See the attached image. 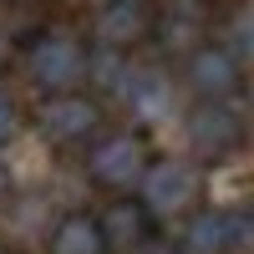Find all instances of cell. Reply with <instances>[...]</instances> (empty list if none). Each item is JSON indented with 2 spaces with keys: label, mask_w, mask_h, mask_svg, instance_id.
I'll return each mask as SVG.
<instances>
[{
  "label": "cell",
  "mask_w": 254,
  "mask_h": 254,
  "mask_svg": "<svg viewBox=\"0 0 254 254\" xmlns=\"http://www.w3.org/2000/svg\"><path fill=\"white\" fill-rule=\"evenodd\" d=\"M117 97H122L137 117H158V112L168 107V76H163L158 66H132Z\"/></svg>",
  "instance_id": "7c38bea8"
},
{
  "label": "cell",
  "mask_w": 254,
  "mask_h": 254,
  "mask_svg": "<svg viewBox=\"0 0 254 254\" xmlns=\"http://www.w3.org/2000/svg\"><path fill=\"white\" fill-rule=\"evenodd\" d=\"M97 229H102V244L107 254H142L147 244L158 239V219L127 193V198H112L107 208L97 214Z\"/></svg>",
  "instance_id": "9c48e42d"
},
{
  "label": "cell",
  "mask_w": 254,
  "mask_h": 254,
  "mask_svg": "<svg viewBox=\"0 0 254 254\" xmlns=\"http://www.w3.org/2000/svg\"><path fill=\"white\" fill-rule=\"evenodd\" d=\"M219 46L239 61V66H254V0H239L224 20V41Z\"/></svg>",
  "instance_id": "4fadbf2b"
},
{
  "label": "cell",
  "mask_w": 254,
  "mask_h": 254,
  "mask_svg": "<svg viewBox=\"0 0 254 254\" xmlns=\"http://www.w3.org/2000/svg\"><path fill=\"white\" fill-rule=\"evenodd\" d=\"M26 76L31 87H41V97L51 92H81L87 87V66H92V41L71 31V26H41L26 41Z\"/></svg>",
  "instance_id": "6da1fadb"
},
{
  "label": "cell",
  "mask_w": 254,
  "mask_h": 254,
  "mask_svg": "<svg viewBox=\"0 0 254 254\" xmlns=\"http://www.w3.org/2000/svg\"><path fill=\"white\" fill-rule=\"evenodd\" d=\"M46 254H107L102 244V229H97V214H61L51 229H46Z\"/></svg>",
  "instance_id": "8fae6325"
},
{
  "label": "cell",
  "mask_w": 254,
  "mask_h": 254,
  "mask_svg": "<svg viewBox=\"0 0 254 254\" xmlns=\"http://www.w3.org/2000/svg\"><path fill=\"white\" fill-rule=\"evenodd\" d=\"M147 163H153V153H147V137L132 132V127L102 132V137L87 147V178L102 188V193H112V198L137 193V183H142V173H147Z\"/></svg>",
  "instance_id": "3957f363"
},
{
  "label": "cell",
  "mask_w": 254,
  "mask_h": 254,
  "mask_svg": "<svg viewBox=\"0 0 254 254\" xmlns=\"http://www.w3.org/2000/svg\"><path fill=\"white\" fill-rule=\"evenodd\" d=\"M0 254H15V249H5V244H0Z\"/></svg>",
  "instance_id": "ac0fdd59"
},
{
  "label": "cell",
  "mask_w": 254,
  "mask_h": 254,
  "mask_svg": "<svg viewBox=\"0 0 254 254\" xmlns=\"http://www.w3.org/2000/svg\"><path fill=\"white\" fill-rule=\"evenodd\" d=\"M147 36H153V0H97V10H92L97 51L132 56V46H142Z\"/></svg>",
  "instance_id": "8992f818"
},
{
  "label": "cell",
  "mask_w": 254,
  "mask_h": 254,
  "mask_svg": "<svg viewBox=\"0 0 254 254\" xmlns=\"http://www.w3.org/2000/svg\"><path fill=\"white\" fill-rule=\"evenodd\" d=\"M5 203H10V173L0 168V208H5Z\"/></svg>",
  "instance_id": "e0dca14e"
},
{
  "label": "cell",
  "mask_w": 254,
  "mask_h": 254,
  "mask_svg": "<svg viewBox=\"0 0 254 254\" xmlns=\"http://www.w3.org/2000/svg\"><path fill=\"white\" fill-rule=\"evenodd\" d=\"M208 26H214L208 0H158L153 5V36L147 41L168 56H188L208 41Z\"/></svg>",
  "instance_id": "52a82bcc"
},
{
  "label": "cell",
  "mask_w": 254,
  "mask_h": 254,
  "mask_svg": "<svg viewBox=\"0 0 254 254\" xmlns=\"http://www.w3.org/2000/svg\"><path fill=\"white\" fill-rule=\"evenodd\" d=\"M203 193V173L183 158H153L147 173L137 183V203L147 208L153 219H178V214H193Z\"/></svg>",
  "instance_id": "277c9868"
},
{
  "label": "cell",
  "mask_w": 254,
  "mask_h": 254,
  "mask_svg": "<svg viewBox=\"0 0 254 254\" xmlns=\"http://www.w3.org/2000/svg\"><path fill=\"white\" fill-rule=\"evenodd\" d=\"M36 132L46 137L51 147H92L102 132H107V112H102V102L81 87V92H51L36 102Z\"/></svg>",
  "instance_id": "7a4b0ae2"
},
{
  "label": "cell",
  "mask_w": 254,
  "mask_h": 254,
  "mask_svg": "<svg viewBox=\"0 0 254 254\" xmlns=\"http://www.w3.org/2000/svg\"><path fill=\"white\" fill-rule=\"evenodd\" d=\"M142 254H183V249H178V244H168V239H153Z\"/></svg>",
  "instance_id": "9a60e30c"
},
{
  "label": "cell",
  "mask_w": 254,
  "mask_h": 254,
  "mask_svg": "<svg viewBox=\"0 0 254 254\" xmlns=\"http://www.w3.org/2000/svg\"><path fill=\"white\" fill-rule=\"evenodd\" d=\"M20 122H26V117H20V102L0 87V147H10L20 137Z\"/></svg>",
  "instance_id": "5bb4252c"
},
{
  "label": "cell",
  "mask_w": 254,
  "mask_h": 254,
  "mask_svg": "<svg viewBox=\"0 0 254 254\" xmlns=\"http://www.w3.org/2000/svg\"><path fill=\"white\" fill-rule=\"evenodd\" d=\"M183 81H188V92L198 102H229L244 87V66L219 46V41H203L198 51L183 56Z\"/></svg>",
  "instance_id": "ba28073f"
},
{
  "label": "cell",
  "mask_w": 254,
  "mask_h": 254,
  "mask_svg": "<svg viewBox=\"0 0 254 254\" xmlns=\"http://www.w3.org/2000/svg\"><path fill=\"white\" fill-rule=\"evenodd\" d=\"M10 56H15V46H10V36H5V31H0V71H5V66H10Z\"/></svg>",
  "instance_id": "2e32d148"
},
{
  "label": "cell",
  "mask_w": 254,
  "mask_h": 254,
  "mask_svg": "<svg viewBox=\"0 0 254 254\" xmlns=\"http://www.w3.org/2000/svg\"><path fill=\"white\" fill-rule=\"evenodd\" d=\"M183 137H188L198 163H224L244 147L249 122H244V112L234 102H193L188 117H183Z\"/></svg>",
  "instance_id": "5b68a950"
},
{
  "label": "cell",
  "mask_w": 254,
  "mask_h": 254,
  "mask_svg": "<svg viewBox=\"0 0 254 254\" xmlns=\"http://www.w3.org/2000/svg\"><path fill=\"white\" fill-rule=\"evenodd\" d=\"M178 249L183 254H234L239 249V214H229V208H198V214H188Z\"/></svg>",
  "instance_id": "30bf717a"
}]
</instances>
